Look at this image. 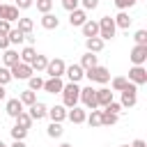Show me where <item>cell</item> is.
Wrapping results in <instances>:
<instances>
[{
  "label": "cell",
  "instance_id": "obj_52",
  "mask_svg": "<svg viewBox=\"0 0 147 147\" xmlns=\"http://www.w3.org/2000/svg\"><path fill=\"white\" fill-rule=\"evenodd\" d=\"M0 147H7V145H5V142H2V140H0Z\"/></svg>",
  "mask_w": 147,
  "mask_h": 147
},
{
  "label": "cell",
  "instance_id": "obj_29",
  "mask_svg": "<svg viewBox=\"0 0 147 147\" xmlns=\"http://www.w3.org/2000/svg\"><path fill=\"white\" fill-rule=\"evenodd\" d=\"M46 133H48V138H62V133H64L62 122H51L48 129H46Z\"/></svg>",
  "mask_w": 147,
  "mask_h": 147
},
{
  "label": "cell",
  "instance_id": "obj_53",
  "mask_svg": "<svg viewBox=\"0 0 147 147\" xmlns=\"http://www.w3.org/2000/svg\"><path fill=\"white\" fill-rule=\"evenodd\" d=\"M122 147H129V145H122Z\"/></svg>",
  "mask_w": 147,
  "mask_h": 147
},
{
  "label": "cell",
  "instance_id": "obj_1",
  "mask_svg": "<svg viewBox=\"0 0 147 147\" xmlns=\"http://www.w3.org/2000/svg\"><path fill=\"white\" fill-rule=\"evenodd\" d=\"M62 101H64V108H74L76 103H78V96H80V87H78V83H67L64 87H62Z\"/></svg>",
  "mask_w": 147,
  "mask_h": 147
},
{
  "label": "cell",
  "instance_id": "obj_22",
  "mask_svg": "<svg viewBox=\"0 0 147 147\" xmlns=\"http://www.w3.org/2000/svg\"><path fill=\"white\" fill-rule=\"evenodd\" d=\"M5 110H7V115H9V117H16L18 113H23V103L18 101V96H16V99H9V101H7V106H5Z\"/></svg>",
  "mask_w": 147,
  "mask_h": 147
},
{
  "label": "cell",
  "instance_id": "obj_34",
  "mask_svg": "<svg viewBox=\"0 0 147 147\" xmlns=\"http://www.w3.org/2000/svg\"><path fill=\"white\" fill-rule=\"evenodd\" d=\"M32 28H34V23H32V18H25V16H21V18H18V30H21L23 34H28V32H32Z\"/></svg>",
  "mask_w": 147,
  "mask_h": 147
},
{
  "label": "cell",
  "instance_id": "obj_9",
  "mask_svg": "<svg viewBox=\"0 0 147 147\" xmlns=\"http://www.w3.org/2000/svg\"><path fill=\"white\" fill-rule=\"evenodd\" d=\"M129 57H131L133 64H145V62H147V44H136V46L131 48Z\"/></svg>",
  "mask_w": 147,
  "mask_h": 147
},
{
  "label": "cell",
  "instance_id": "obj_4",
  "mask_svg": "<svg viewBox=\"0 0 147 147\" xmlns=\"http://www.w3.org/2000/svg\"><path fill=\"white\" fill-rule=\"evenodd\" d=\"M136 92H138V85H133V83L129 80V83H126V87L122 90V101H119V106H122V108H133V106L138 103Z\"/></svg>",
  "mask_w": 147,
  "mask_h": 147
},
{
  "label": "cell",
  "instance_id": "obj_39",
  "mask_svg": "<svg viewBox=\"0 0 147 147\" xmlns=\"http://www.w3.org/2000/svg\"><path fill=\"white\" fill-rule=\"evenodd\" d=\"M11 80V71L7 67H0V85H7Z\"/></svg>",
  "mask_w": 147,
  "mask_h": 147
},
{
  "label": "cell",
  "instance_id": "obj_27",
  "mask_svg": "<svg viewBox=\"0 0 147 147\" xmlns=\"http://www.w3.org/2000/svg\"><path fill=\"white\" fill-rule=\"evenodd\" d=\"M18 101H21L23 106H32V103L37 101V92H32V90H23V92L18 94Z\"/></svg>",
  "mask_w": 147,
  "mask_h": 147
},
{
  "label": "cell",
  "instance_id": "obj_35",
  "mask_svg": "<svg viewBox=\"0 0 147 147\" xmlns=\"http://www.w3.org/2000/svg\"><path fill=\"white\" fill-rule=\"evenodd\" d=\"M9 133H11V138H14V140H25V136H28V129H23V126L14 124V126L9 129Z\"/></svg>",
  "mask_w": 147,
  "mask_h": 147
},
{
  "label": "cell",
  "instance_id": "obj_47",
  "mask_svg": "<svg viewBox=\"0 0 147 147\" xmlns=\"http://www.w3.org/2000/svg\"><path fill=\"white\" fill-rule=\"evenodd\" d=\"M129 147H147V145H145V140H142V138H138V140H133Z\"/></svg>",
  "mask_w": 147,
  "mask_h": 147
},
{
  "label": "cell",
  "instance_id": "obj_43",
  "mask_svg": "<svg viewBox=\"0 0 147 147\" xmlns=\"http://www.w3.org/2000/svg\"><path fill=\"white\" fill-rule=\"evenodd\" d=\"M103 108H106V110H110V113H115V115H119V113H122V106H119L117 101H110V103H108V106H103Z\"/></svg>",
  "mask_w": 147,
  "mask_h": 147
},
{
  "label": "cell",
  "instance_id": "obj_33",
  "mask_svg": "<svg viewBox=\"0 0 147 147\" xmlns=\"http://www.w3.org/2000/svg\"><path fill=\"white\" fill-rule=\"evenodd\" d=\"M85 122H87V124H90L92 129L101 126V110H96V108H94V110H92V113H90V115L85 117Z\"/></svg>",
  "mask_w": 147,
  "mask_h": 147
},
{
  "label": "cell",
  "instance_id": "obj_7",
  "mask_svg": "<svg viewBox=\"0 0 147 147\" xmlns=\"http://www.w3.org/2000/svg\"><path fill=\"white\" fill-rule=\"evenodd\" d=\"M126 80H131L133 85H145L147 83V69H145V64H133L129 69V78Z\"/></svg>",
  "mask_w": 147,
  "mask_h": 147
},
{
  "label": "cell",
  "instance_id": "obj_51",
  "mask_svg": "<svg viewBox=\"0 0 147 147\" xmlns=\"http://www.w3.org/2000/svg\"><path fill=\"white\" fill-rule=\"evenodd\" d=\"M60 147H71V145H69V142H62V145H60Z\"/></svg>",
  "mask_w": 147,
  "mask_h": 147
},
{
  "label": "cell",
  "instance_id": "obj_12",
  "mask_svg": "<svg viewBox=\"0 0 147 147\" xmlns=\"http://www.w3.org/2000/svg\"><path fill=\"white\" fill-rule=\"evenodd\" d=\"M64 76L69 78V83H78V80L85 76V69H83L80 64H69V67L64 69Z\"/></svg>",
  "mask_w": 147,
  "mask_h": 147
},
{
  "label": "cell",
  "instance_id": "obj_10",
  "mask_svg": "<svg viewBox=\"0 0 147 147\" xmlns=\"http://www.w3.org/2000/svg\"><path fill=\"white\" fill-rule=\"evenodd\" d=\"M30 108V117H32V122H39V119H44L46 117V113H48V106L46 103H41V101H34L32 106H28Z\"/></svg>",
  "mask_w": 147,
  "mask_h": 147
},
{
  "label": "cell",
  "instance_id": "obj_20",
  "mask_svg": "<svg viewBox=\"0 0 147 147\" xmlns=\"http://www.w3.org/2000/svg\"><path fill=\"white\" fill-rule=\"evenodd\" d=\"M85 48L90 53H101L103 51V39L101 37H87L85 39Z\"/></svg>",
  "mask_w": 147,
  "mask_h": 147
},
{
  "label": "cell",
  "instance_id": "obj_31",
  "mask_svg": "<svg viewBox=\"0 0 147 147\" xmlns=\"http://www.w3.org/2000/svg\"><path fill=\"white\" fill-rule=\"evenodd\" d=\"M41 87H44V78H41L39 74H37V76L32 74V76L28 78V90H32V92H39Z\"/></svg>",
  "mask_w": 147,
  "mask_h": 147
},
{
  "label": "cell",
  "instance_id": "obj_21",
  "mask_svg": "<svg viewBox=\"0 0 147 147\" xmlns=\"http://www.w3.org/2000/svg\"><path fill=\"white\" fill-rule=\"evenodd\" d=\"M110 101H113V92H110L108 87H101V90H96V106H99V108L108 106Z\"/></svg>",
  "mask_w": 147,
  "mask_h": 147
},
{
  "label": "cell",
  "instance_id": "obj_5",
  "mask_svg": "<svg viewBox=\"0 0 147 147\" xmlns=\"http://www.w3.org/2000/svg\"><path fill=\"white\" fill-rule=\"evenodd\" d=\"M78 101H83V106H85L87 110L99 108V106H96V90L92 87V83H90L87 87H80V96H78Z\"/></svg>",
  "mask_w": 147,
  "mask_h": 147
},
{
  "label": "cell",
  "instance_id": "obj_26",
  "mask_svg": "<svg viewBox=\"0 0 147 147\" xmlns=\"http://www.w3.org/2000/svg\"><path fill=\"white\" fill-rule=\"evenodd\" d=\"M18 57H21V62H25V64H32V60L37 57V51H34L32 46H25V48L18 53Z\"/></svg>",
  "mask_w": 147,
  "mask_h": 147
},
{
  "label": "cell",
  "instance_id": "obj_11",
  "mask_svg": "<svg viewBox=\"0 0 147 147\" xmlns=\"http://www.w3.org/2000/svg\"><path fill=\"white\" fill-rule=\"evenodd\" d=\"M85 21H87V11H85V9L78 7V9L69 11V25H71V28H80Z\"/></svg>",
  "mask_w": 147,
  "mask_h": 147
},
{
  "label": "cell",
  "instance_id": "obj_2",
  "mask_svg": "<svg viewBox=\"0 0 147 147\" xmlns=\"http://www.w3.org/2000/svg\"><path fill=\"white\" fill-rule=\"evenodd\" d=\"M85 78H87L90 83H101V85H106V83L110 80V71H108L106 67L96 64V67H92V69L85 71Z\"/></svg>",
  "mask_w": 147,
  "mask_h": 147
},
{
  "label": "cell",
  "instance_id": "obj_38",
  "mask_svg": "<svg viewBox=\"0 0 147 147\" xmlns=\"http://www.w3.org/2000/svg\"><path fill=\"white\" fill-rule=\"evenodd\" d=\"M136 2H138V0H115V7H117L119 11H126V9H131Z\"/></svg>",
  "mask_w": 147,
  "mask_h": 147
},
{
  "label": "cell",
  "instance_id": "obj_37",
  "mask_svg": "<svg viewBox=\"0 0 147 147\" xmlns=\"http://www.w3.org/2000/svg\"><path fill=\"white\" fill-rule=\"evenodd\" d=\"M34 5H37V11H41V14H48L53 9V0H37Z\"/></svg>",
  "mask_w": 147,
  "mask_h": 147
},
{
  "label": "cell",
  "instance_id": "obj_50",
  "mask_svg": "<svg viewBox=\"0 0 147 147\" xmlns=\"http://www.w3.org/2000/svg\"><path fill=\"white\" fill-rule=\"evenodd\" d=\"M7 96V90H5V85H0V101Z\"/></svg>",
  "mask_w": 147,
  "mask_h": 147
},
{
  "label": "cell",
  "instance_id": "obj_18",
  "mask_svg": "<svg viewBox=\"0 0 147 147\" xmlns=\"http://www.w3.org/2000/svg\"><path fill=\"white\" fill-rule=\"evenodd\" d=\"M41 28H46V30H57L60 28V18L55 16V14H41Z\"/></svg>",
  "mask_w": 147,
  "mask_h": 147
},
{
  "label": "cell",
  "instance_id": "obj_45",
  "mask_svg": "<svg viewBox=\"0 0 147 147\" xmlns=\"http://www.w3.org/2000/svg\"><path fill=\"white\" fill-rule=\"evenodd\" d=\"M9 30H11V23H9V21H5V18H0V32H5V34H7Z\"/></svg>",
  "mask_w": 147,
  "mask_h": 147
},
{
  "label": "cell",
  "instance_id": "obj_36",
  "mask_svg": "<svg viewBox=\"0 0 147 147\" xmlns=\"http://www.w3.org/2000/svg\"><path fill=\"white\" fill-rule=\"evenodd\" d=\"M126 83H129V80H126L124 76H117V78H113V80H110V87H113L115 92H122V90L126 87Z\"/></svg>",
  "mask_w": 147,
  "mask_h": 147
},
{
  "label": "cell",
  "instance_id": "obj_28",
  "mask_svg": "<svg viewBox=\"0 0 147 147\" xmlns=\"http://www.w3.org/2000/svg\"><path fill=\"white\" fill-rule=\"evenodd\" d=\"M117 117L119 115H115V113H110V110H101V126H113V124H117Z\"/></svg>",
  "mask_w": 147,
  "mask_h": 147
},
{
  "label": "cell",
  "instance_id": "obj_14",
  "mask_svg": "<svg viewBox=\"0 0 147 147\" xmlns=\"http://www.w3.org/2000/svg\"><path fill=\"white\" fill-rule=\"evenodd\" d=\"M85 117H87V110H85V108L74 106L71 110H67V119H69V122H74V124H83V122H85Z\"/></svg>",
  "mask_w": 147,
  "mask_h": 147
},
{
  "label": "cell",
  "instance_id": "obj_15",
  "mask_svg": "<svg viewBox=\"0 0 147 147\" xmlns=\"http://www.w3.org/2000/svg\"><path fill=\"white\" fill-rule=\"evenodd\" d=\"M0 18H5V21H18L21 16H18V7L16 5H2L0 7Z\"/></svg>",
  "mask_w": 147,
  "mask_h": 147
},
{
  "label": "cell",
  "instance_id": "obj_24",
  "mask_svg": "<svg viewBox=\"0 0 147 147\" xmlns=\"http://www.w3.org/2000/svg\"><path fill=\"white\" fill-rule=\"evenodd\" d=\"M7 39H9V46L14 44V46H18V44H23L25 41V34L18 30V28H11L9 32H7Z\"/></svg>",
  "mask_w": 147,
  "mask_h": 147
},
{
  "label": "cell",
  "instance_id": "obj_32",
  "mask_svg": "<svg viewBox=\"0 0 147 147\" xmlns=\"http://www.w3.org/2000/svg\"><path fill=\"white\" fill-rule=\"evenodd\" d=\"M14 119H16V124H18V126H23V129H30V126H32V117H30V113H25V110H23V113H18Z\"/></svg>",
  "mask_w": 147,
  "mask_h": 147
},
{
  "label": "cell",
  "instance_id": "obj_17",
  "mask_svg": "<svg viewBox=\"0 0 147 147\" xmlns=\"http://www.w3.org/2000/svg\"><path fill=\"white\" fill-rule=\"evenodd\" d=\"M46 117H51V122H64L67 119V108L64 106H53V108H48Z\"/></svg>",
  "mask_w": 147,
  "mask_h": 147
},
{
  "label": "cell",
  "instance_id": "obj_54",
  "mask_svg": "<svg viewBox=\"0 0 147 147\" xmlns=\"http://www.w3.org/2000/svg\"><path fill=\"white\" fill-rule=\"evenodd\" d=\"M0 7H2V5H0Z\"/></svg>",
  "mask_w": 147,
  "mask_h": 147
},
{
  "label": "cell",
  "instance_id": "obj_48",
  "mask_svg": "<svg viewBox=\"0 0 147 147\" xmlns=\"http://www.w3.org/2000/svg\"><path fill=\"white\" fill-rule=\"evenodd\" d=\"M25 41H28V44H30V46H32V44H34V41H37V37H34V34H32V32H28V34H25Z\"/></svg>",
  "mask_w": 147,
  "mask_h": 147
},
{
  "label": "cell",
  "instance_id": "obj_44",
  "mask_svg": "<svg viewBox=\"0 0 147 147\" xmlns=\"http://www.w3.org/2000/svg\"><path fill=\"white\" fill-rule=\"evenodd\" d=\"M14 5H16V7H18V9H30V7H32V5H34V0H16V2H14Z\"/></svg>",
  "mask_w": 147,
  "mask_h": 147
},
{
  "label": "cell",
  "instance_id": "obj_30",
  "mask_svg": "<svg viewBox=\"0 0 147 147\" xmlns=\"http://www.w3.org/2000/svg\"><path fill=\"white\" fill-rule=\"evenodd\" d=\"M46 64H48V57L37 53V57L32 60V64H30V67H32V71H37V74H39V71H44V69H46Z\"/></svg>",
  "mask_w": 147,
  "mask_h": 147
},
{
  "label": "cell",
  "instance_id": "obj_3",
  "mask_svg": "<svg viewBox=\"0 0 147 147\" xmlns=\"http://www.w3.org/2000/svg\"><path fill=\"white\" fill-rule=\"evenodd\" d=\"M115 32H117V25H115L113 16H103V18L99 21V37H101L103 41H108V39L115 37Z\"/></svg>",
  "mask_w": 147,
  "mask_h": 147
},
{
  "label": "cell",
  "instance_id": "obj_41",
  "mask_svg": "<svg viewBox=\"0 0 147 147\" xmlns=\"http://www.w3.org/2000/svg\"><path fill=\"white\" fill-rule=\"evenodd\" d=\"M80 9H85V11H92V9H96L99 7V0H80Z\"/></svg>",
  "mask_w": 147,
  "mask_h": 147
},
{
  "label": "cell",
  "instance_id": "obj_16",
  "mask_svg": "<svg viewBox=\"0 0 147 147\" xmlns=\"http://www.w3.org/2000/svg\"><path fill=\"white\" fill-rule=\"evenodd\" d=\"M80 30H83V37H85V39H87V37H99V21L87 18V21L80 25Z\"/></svg>",
  "mask_w": 147,
  "mask_h": 147
},
{
  "label": "cell",
  "instance_id": "obj_13",
  "mask_svg": "<svg viewBox=\"0 0 147 147\" xmlns=\"http://www.w3.org/2000/svg\"><path fill=\"white\" fill-rule=\"evenodd\" d=\"M62 87H64L62 78H48V80H44V87H41V90L48 92V94H60Z\"/></svg>",
  "mask_w": 147,
  "mask_h": 147
},
{
  "label": "cell",
  "instance_id": "obj_8",
  "mask_svg": "<svg viewBox=\"0 0 147 147\" xmlns=\"http://www.w3.org/2000/svg\"><path fill=\"white\" fill-rule=\"evenodd\" d=\"M9 71H11V78H18V80H28L34 71H32V67L30 64H25V62H16L14 67H9Z\"/></svg>",
  "mask_w": 147,
  "mask_h": 147
},
{
  "label": "cell",
  "instance_id": "obj_19",
  "mask_svg": "<svg viewBox=\"0 0 147 147\" xmlns=\"http://www.w3.org/2000/svg\"><path fill=\"white\" fill-rule=\"evenodd\" d=\"M21 57H18V51H14V48H5V53H2V67H14L16 62H18Z\"/></svg>",
  "mask_w": 147,
  "mask_h": 147
},
{
  "label": "cell",
  "instance_id": "obj_49",
  "mask_svg": "<svg viewBox=\"0 0 147 147\" xmlns=\"http://www.w3.org/2000/svg\"><path fill=\"white\" fill-rule=\"evenodd\" d=\"M9 147H28V145H25V142H23V140H14V142H11V145H9Z\"/></svg>",
  "mask_w": 147,
  "mask_h": 147
},
{
  "label": "cell",
  "instance_id": "obj_46",
  "mask_svg": "<svg viewBox=\"0 0 147 147\" xmlns=\"http://www.w3.org/2000/svg\"><path fill=\"white\" fill-rule=\"evenodd\" d=\"M5 48H9V39L5 32H0V51H5Z\"/></svg>",
  "mask_w": 147,
  "mask_h": 147
},
{
  "label": "cell",
  "instance_id": "obj_40",
  "mask_svg": "<svg viewBox=\"0 0 147 147\" xmlns=\"http://www.w3.org/2000/svg\"><path fill=\"white\" fill-rule=\"evenodd\" d=\"M62 7H64L67 11H74V9L80 7V0H62Z\"/></svg>",
  "mask_w": 147,
  "mask_h": 147
},
{
  "label": "cell",
  "instance_id": "obj_6",
  "mask_svg": "<svg viewBox=\"0 0 147 147\" xmlns=\"http://www.w3.org/2000/svg\"><path fill=\"white\" fill-rule=\"evenodd\" d=\"M64 69H67V64H64V60L62 57H55V60H48V64H46V74H48V78H62L64 76Z\"/></svg>",
  "mask_w": 147,
  "mask_h": 147
},
{
  "label": "cell",
  "instance_id": "obj_25",
  "mask_svg": "<svg viewBox=\"0 0 147 147\" xmlns=\"http://www.w3.org/2000/svg\"><path fill=\"white\" fill-rule=\"evenodd\" d=\"M96 64H99V60H96V55H94V53H90V51L80 57V67H83L85 71H87V69H92V67H96Z\"/></svg>",
  "mask_w": 147,
  "mask_h": 147
},
{
  "label": "cell",
  "instance_id": "obj_23",
  "mask_svg": "<svg viewBox=\"0 0 147 147\" xmlns=\"http://www.w3.org/2000/svg\"><path fill=\"white\" fill-rule=\"evenodd\" d=\"M113 21H115V25H117V28H122V30H129V28H131V21H133V18H131V16L126 14V11H119V14H117V16L113 18Z\"/></svg>",
  "mask_w": 147,
  "mask_h": 147
},
{
  "label": "cell",
  "instance_id": "obj_42",
  "mask_svg": "<svg viewBox=\"0 0 147 147\" xmlns=\"http://www.w3.org/2000/svg\"><path fill=\"white\" fill-rule=\"evenodd\" d=\"M133 39H136V44H147V30H138L133 34Z\"/></svg>",
  "mask_w": 147,
  "mask_h": 147
}]
</instances>
